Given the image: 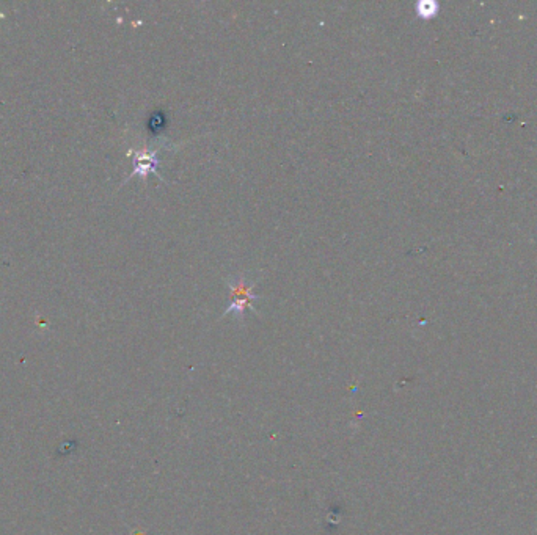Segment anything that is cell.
<instances>
[{
    "label": "cell",
    "mask_w": 537,
    "mask_h": 535,
    "mask_svg": "<svg viewBox=\"0 0 537 535\" xmlns=\"http://www.w3.org/2000/svg\"><path fill=\"white\" fill-rule=\"evenodd\" d=\"M416 13L421 18H432L437 13V5L434 2H420L416 4Z\"/></svg>",
    "instance_id": "obj_3"
},
{
    "label": "cell",
    "mask_w": 537,
    "mask_h": 535,
    "mask_svg": "<svg viewBox=\"0 0 537 535\" xmlns=\"http://www.w3.org/2000/svg\"><path fill=\"white\" fill-rule=\"evenodd\" d=\"M228 287H230L231 302L224 312V316L234 314L236 317L242 319L247 310L254 311L253 302L258 298V296L253 292V289L257 287V283H248L245 277H238L228 281Z\"/></svg>",
    "instance_id": "obj_1"
},
{
    "label": "cell",
    "mask_w": 537,
    "mask_h": 535,
    "mask_svg": "<svg viewBox=\"0 0 537 535\" xmlns=\"http://www.w3.org/2000/svg\"><path fill=\"white\" fill-rule=\"evenodd\" d=\"M159 151H148V150H143V151H138V152H134V164H136V170L132 171V176H142V178H146L150 173H154V175L162 178L159 175L157 171V165H159Z\"/></svg>",
    "instance_id": "obj_2"
}]
</instances>
